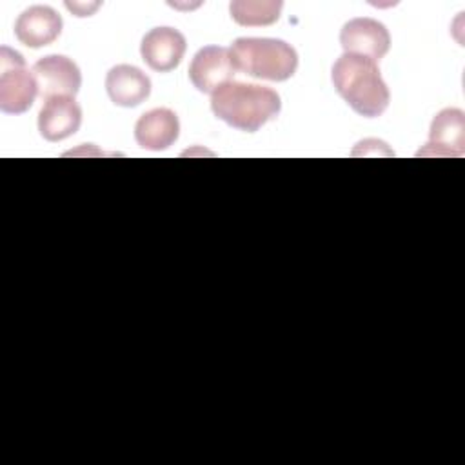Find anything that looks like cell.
I'll return each mask as SVG.
<instances>
[{"instance_id": "cell-1", "label": "cell", "mask_w": 465, "mask_h": 465, "mask_svg": "<svg viewBox=\"0 0 465 465\" xmlns=\"http://www.w3.org/2000/svg\"><path fill=\"white\" fill-rule=\"evenodd\" d=\"M211 109L227 125L254 133L278 116L282 100L271 87L231 80L211 94Z\"/></svg>"}, {"instance_id": "cell-2", "label": "cell", "mask_w": 465, "mask_h": 465, "mask_svg": "<svg viewBox=\"0 0 465 465\" xmlns=\"http://www.w3.org/2000/svg\"><path fill=\"white\" fill-rule=\"evenodd\" d=\"M338 94L361 116L376 118L389 107L391 93L374 60L343 53L331 71Z\"/></svg>"}, {"instance_id": "cell-3", "label": "cell", "mask_w": 465, "mask_h": 465, "mask_svg": "<svg viewBox=\"0 0 465 465\" xmlns=\"http://www.w3.org/2000/svg\"><path fill=\"white\" fill-rule=\"evenodd\" d=\"M229 53L236 71L262 80H289L298 67L294 47L280 38L242 36L232 42Z\"/></svg>"}, {"instance_id": "cell-4", "label": "cell", "mask_w": 465, "mask_h": 465, "mask_svg": "<svg viewBox=\"0 0 465 465\" xmlns=\"http://www.w3.org/2000/svg\"><path fill=\"white\" fill-rule=\"evenodd\" d=\"M38 94V84L25 67V60L18 51L0 49V109L9 114L25 113Z\"/></svg>"}, {"instance_id": "cell-5", "label": "cell", "mask_w": 465, "mask_h": 465, "mask_svg": "<svg viewBox=\"0 0 465 465\" xmlns=\"http://www.w3.org/2000/svg\"><path fill=\"white\" fill-rule=\"evenodd\" d=\"M33 74L38 84V94L42 98L73 96L80 91L82 74L78 65L64 54H47L35 62Z\"/></svg>"}, {"instance_id": "cell-6", "label": "cell", "mask_w": 465, "mask_h": 465, "mask_svg": "<svg viewBox=\"0 0 465 465\" xmlns=\"http://www.w3.org/2000/svg\"><path fill=\"white\" fill-rule=\"evenodd\" d=\"M340 44L345 53L380 60L391 47V35L387 27L369 16H358L343 24L340 31Z\"/></svg>"}, {"instance_id": "cell-7", "label": "cell", "mask_w": 465, "mask_h": 465, "mask_svg": "<svg viewBox=\"0 0 465 465\" xmlns=\"http://www.w3.org/2000/svg\"><path fill=\"white\" fill-rule=\"evenodd\" d=\"M465 153V114L461 109H441L429 131V142L418 156H461Z\"/></svg>"}, {"instance_id": "cell-8", "label": "cell", "mask_w": 465, "mask_h": 465, "mask_svg": "<svg viewBox=\"0 0 465 465\" xmlns=\"http://www.w3.org/2000/svg\"><path fill=\"white\" fill-rule=\"evenodd\" d=\"M234 71L227 47L205 45L191 60L189 80L200 93L213 94L220 85L232 80Z\"/></svg>"}, {"instance_id": "cell-9", "label": "cell", "mask_w": 465, "mask_h": 465, "mask_svg": "<svg viewBox=\"0 0 465 465\" xmlns=\"http://www.w3.org/2000/svg\"><path fill=\"white\" fill-rule=\"evenodd\" d=\"M185 36L174 27H154L145 33L140 44L142 60L158 73L176 69L185 54Z\"/></svg>"}, {"instance_id": "cell-10", "label": "cell", "mask_w": 465, "mask_h": 465, "mask_svg": "<svg viewBox=\"0 0 465 465\" xmlns=\"http://www.w3.org/2000/svg\"><path fill=\"white\" fill-rule=\"evenodd\" d=\"M62 33V16L49 5H31L15 22V36L20 44L38 49L53 44Z\"/></svg>"}, {"instance_id": "cell-11", "label": "cell", "mask_w": 465, "mask_h": 465, "mask_svg": "<svg viewBox=\"0 0 465 465\" xmlns=\"http://www.w3.org/2000/svg\"><path fill=\"white\" fill-rule=\"evenodd\" d=\"M82 109L73 96L47 98L38 113V131L47 142H60L80 129Z\"/></svg>"}, {"instance_id": "cell-12", "label": "cell", "mask_w": 465, "mask_h": 465, "mask_svg": "<svg viewBox=\"0 0 465 465\" xmlns=\"http://www.w3.org/2000/svg\"><path fill=\"white\" fill-rule=\"evenodd\" d=\"M105 91L114 105L136 107L149 98L151 80L136 65L120 64L109 69L105 76Z\"/></svg>"}, {"instance_id": "cell-13", "label": "cell", "mask_w": 465, "mask_h": 465, "mask_svg": "<svg viewBox=\"0 0 465 465\" xmlns=\"http://www.w3.org/2000/svg\"><path fill=\"white\" fill-rule=\"evenodd\" d=\"M180 134V122L174 111L158 107L143 113L134 125V140L149 151L169 149Z\"/></svg>"}, {"instance_id": "cell-14", "label": "cell", "mask_w": 465, "mask_h": 465, "mask_svg": "<svg viewBox=\"0 0 465 465\" xmlns=\"http://www.w3.org/2000/svg\"><path fill=\"white\" fill-rule=\"evenodd\" d=\"M283 2L280 0H234L229 4L231 18L245 27L271 25L280 18Z\"/></svg>"}]
</instances>
